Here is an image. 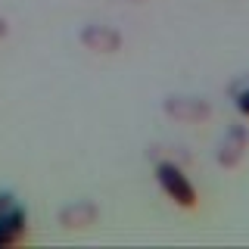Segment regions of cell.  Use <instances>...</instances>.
Here are the masks:
<instances>
[{"instance_id":"cell-1","label":"cell","mask_w":249,"mask_h":249,"mask_svg":"<svg viewBox=\"0 0 249 249\" xmlns=\"http://www.w3.org/2000/svg\"><path fill=\"white\" fill-rule=\"evenodd\" d=\"M156 181H159V187L165 190V196L175 199L178 206L196 209V202H199L196 190H193V184L187 181V175L175 165V162H159V165H156Z\"/></svg>"},{"instance_id":"cell-2","label":"cell","mask_w":249,"mask_h":249,"mask_svg":"<svg viewBox=\"0 0 249 249\" xmlns=\"http://www.w3.org/2000/svg\"><path fill=\"white\" fill-rule=\"evenodd\" d=\"M168 119L175 122H206L209 115H212V106L206 103V100H196V97H168L165 103H162Z\"/></svg>"},{"instance_id":"cell-3","label":"cell","mask_w":249,"mask_h":249,"mask_svg":"<svg viewBox=\"0 0 249 249\" xmlns=\"http://www.w3.org/2000/svg\"><path fill=\"white\" fill-rule=\"evenodd\" d=\"M249 150V134L243 124H233L228 134L221 137V143H218V165L221 168H237L240 162H243V156Z\"/></svg>"},{"instance_id":"cell-4","label":"cell","mask_w":249,"mask_h":249,"mask_svg":"<svg viewBox=\"0 0 249 249\" xmlns=\"http://www.w3.org/2000/svg\"><path fill=\"white\" fill-rule=\"evenodd\" d=\"M81 44L93 53H119L122 50V35L109 25H88L81 31Z\"/></svg>"},{"instance_id":"cell-5","label":"cell","mask_w":249,"mask_h":249,"mask_svg":"<svg viewBox=\"0 0 249 249\" xmlns=\"http://www.w3.org/2000/svg\"><path fill=\"white\" fill-rule=\"evenodd\" d=\"M97 215H100L97 202L78 199V202H72V206H66V209L59 212V224H62V228H69V231H75V228H90V224L97 221Z\"/></svg>"},{"instance_id":"cell-6","label":"cell","mask_w":249,"mask_h":249,"mask_svg":"<svg viewBox=\"0 0 249 249\" xmlns=\"http://www.w3.org/2000/svg\"><path fill=\"white\" fill-rule=\"evenodd\" d=\"M22 233H25V209L16 202V206L0 212V249L22 240Z\"/></svg>"},{"instance_id":"cell-7","label":"cell","mask_w":249,"mask_h":249,"mask_svg":"<svg viewBox=\"0 0 249 249\" xmlns=\"http://www.w3.org/2000/svg\"><path fill=\"white\" fill-rule=\"evenodd\" d=\"M237 109H240L243 115H249V88L237 93Z\"/></svg>"},{"instance_id":"cell-8","label":"cell","mask_w":249,"mask_h":249,"mask_svg":"<svg viewBox=\"0 0 249 249\" xmlns=\"http://www.w3.org/2000/svg\"><path fill=\"white\" fill-rule=\"evenodd\" d=\"M6 31H10L6 28V19H0V37H6Z\"/></svg>"},{"instance_id":"cell-9","label":"cell","mask_w":249,"mask_h":249,"mask_svg":"<svg viewBox=\"0 0 249 249\" xmlns=\"http://www.w3.org/2000/svg\"><path fill=\"white\" fill-rule=\"evenodd\" d=\"M131 3H146V0H131Z\"/></svg>"}]
</instances>
